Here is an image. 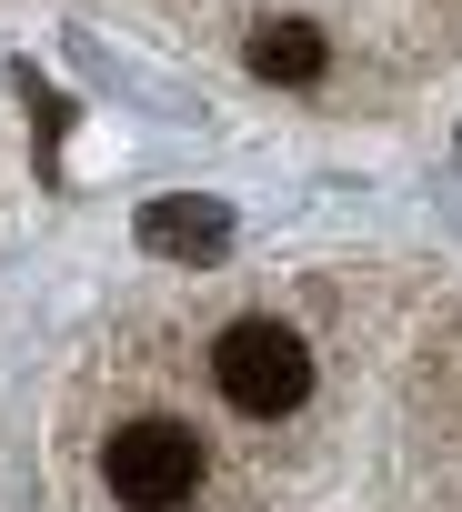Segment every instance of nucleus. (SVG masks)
<instances>
[{"label": "nucleus", "mask_w": 462, "mask_h": 512, "mask_svg": "<svg viewBox=\"0 0 462 512\" xmlns=\"http://www.w3.org/2000/svg\"><path fill=\"white\" fill-rule=\"evenodd\" d=\"M141 241L161 251V262L211 272L221 251H231V211H221V201H151V211H141Z\"/></svg>", "instance_id": "nucleus-3"}, {"label": "nucleus", "mask_w": 462, "mask_h": 512, "mask_svg": "<svg viewBox=\"0 0 462 512\" xmlns=\"http://www.w3.org/2000/svg\"><path fill=\"white\" fill-rule=\"evenodd\" d=\"M201 432H181V422H161V412H141V422H121L111 442H101V482H111V502H131V512H181L191 492H201Z\"/></svg>", "instance_id": "nucleus-2"}, {"label": "nucleus", "mask_w": 462, "mask_h": 512, "mask_svg": "<svg viewBox=\"0 0 462 512\" xmlns=\"http://www.w3.org/2000/svg\"><path fill=\"white\" fill-rule=\"evenodd\" d=\"M242 61H252L262 81H322V31H312V21H272V31L242 41Z\"/></svg>", "instance_id": "nucleus-4"}, {"label": "nucleus", "mask_w": 462, "mask_h": 512, "mask_svg": "<svg viewBox=\"0 0 462 512\" xmlns=\"http://www.w3.org/2000/svg\"><path fill=\"white\" fill-rule=\"evenodd\" d=\"M211 382H221V402L242 412V422H282V412H302V392H312V352H302L292 322L252 312V322H231V332L211 342Z\"/></svg>", "instance_id": "nucleus-1"}]
</instances>
